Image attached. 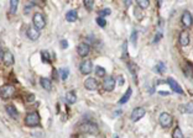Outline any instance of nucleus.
<instances>
[{
  "label": "nucleus",
  "mask_w": 193,
  "mask_h": 138,
  "mask_svg": "<svg viewBox=\"0 0 193 138\" xmlns=\"http://www.w3.org/2000/svg\"><path fill=\"white\" fill-rule=\"evenodd\" d=\"M161 37H162V33H157V35H156V37H155V39H154V42H155V43H156V42H158Z\"/></svg>",
  "instance_id": "nucleus-40"
},
{
  "label": "nucleus",
  "mask_w": 193,
  "mask_h": 138,
  "mask_svg": "<svg viewBox=\"0 0 193 138\" xmlns=\"http://www.w3.org/2000/svg\"><path fill=\"white\" fill-rule=\"evenodd\" d=\"M78 17V14H77V10H69V11L66 14V20L68 22H73L76 21Z\"/></svg>",
  "instance_id": "nucleus-17"
},
{
  "label": "nucleus",
  "mask_w": 193,
  "mask_h": 138,
  "mask_svg": "<svg viewBox=\"0 0 193 138\" xmlns=\"http://www.w3.org/2000/svg\"><path fill=\"white\" fill-rule=\"evenodd\" d=\"M79 69H80V73L82 74H89L90 72H92V69H93V64H92V62H90L89 59H87V61L80 63Z\"/></svg>",
  "instance_id": "nucleus-9"
},
{
  "label": "nucleus",
  "mask_w": 193,
  "mask_h": 138,
  "mask_svg": "<svg viewBox=\"0 0 193 138\" xmlns=\"http://www.w3.org/2000/svg\"><path fill=\"white\" fill-rule=\"evenodd\" d=\"M136 37H137V32L134 30L133 33H131V42H133L134 45H136Z\"/></svg>",
  "instance_id": "nucleus-32"
},
{
  "label": "nucleus",
  "mask_w": 193,
  "mask_h": 138,
  "mask_svg": "<svg viewBox=\"0 0 193 138\" xmlns=\"http://www.w3.org/2000/svg\"><path fill=\"white\" fill-rule=\"evenodd\" d=\"M126 46H128V45H126V42H125L124 46H123V58H124V59L128 58V49H126Z\"/></svg>",
  "instance_id": "nucleus-33"
},
{
  "label": "nucleus",
  "mask_w": 193,
  "mask_h": 138,
  "mask_svg": "<svg viewBox=\"0 0 193 138\" xmlns=\"http://www.w3.org/2000/svg\"><path fill=\"white\" fill-rule=\"evenodd\" d=\"M97 24H98V26H100V27H105V25H107V21H105V19L104 17H98L97 19Z\"/></svg>",
  "instance_id": "nucleus-29"
},
{
  "label": "nucleus",
  "mask_w": 193,
  "mask_h": 138,
  "mask_svg": "<svg viewBox=\"0 0 193 138\" xmlns=\"http://www.w3.org/2000/svg\"><path fill=\"white\" fill-rule=\"evenodd\" d=\"M77 52L80 57H87L89 53H90V46L88 43H80L78 47H77Z\"/></svg>",
  "instance_id": "nucleus-10"
},
{
  "label": "nucleus",
  "mask_w": 193,
  "mask_h": 138,
  "mask_svg": "<svg viewBox=\"0 0 193 138\" xmlns=\"http://www.w3.org/2000/svg\"><path fill=\"white\" fill-rule=\"evenodd\" d=\"M185 72H186V74H187L188 76H191V64H188V65L186 67V69H185Z\"/></svg>",
  "instance_id": "nucleus-37"
},
{
  "label": "nucleus",
  "mask_w": 193,
  "mask_h": 138,
  "mask_svg": "<svg viewBox=\"0 0 193 138\" xmlns=\"http://www.w3.org/2000/svg\"><path fill=\"white\" fill-rule=\"evenodd\" d=\"M26 35L31 41H36V39H38V37H40V30H37L35 26H31V27L27 28Z\"/></svg>",
  "instance_id": "nucleus-12"
},
{
  "label": "nucleus",
  "mask_w": 193,
  "mask_h": 138,
  "mask_svg": "<svg viewBox=\"0 0 193 138\" xmlns=\"http://www.w3.org/2000/svg\"><path fill=\"white\" fill-rule=\"evenodd\" d=\"M68 69L67 68H61L59 69V76H61V79L62 80H66V79L68 78Z\"/></svg>",
  "instance_id": "nucleus-25"
},
{
  "label": "nucleus",
  "mask_w": 193,
  "mask_h": 138,
  "mask_svg": "<svg viewBox=\"0 0 193 138\" xmlns=\"http://www.w3.org/2000/svg\"><path fill=\"white\" fill-rule=\"evenodd\" d=\"M158 122L164 128H170L172 125V116L168 112H162L158 116Z\"/></svg>",
  "instance_id": "nucleus-3"
},
{
  "label": "nucleus",
  "mask_w": 193,
  "mask_h": 138,
  "mask_svg": "<svg viewBox=\"0 0 193 138\" xmlns=\"http://www.w3.org/2000/svg\"><path fill=\"white\" fill-rule=\"evenodd\" d=\"M45 25H46V21H45L44 15L40 14V13L35 14V15H34V26H35L37 30H42V28L45 27Z\"/></svg>",
  "instance_id": "nucleus-5"
},
{
  "label": "nucleus",
  "mask_w": 193,
  "mask_h": 138,
  "mask_svg": "<svg viewBox=\"0 0 193 138\" xmlns=\"http://www.w3.org/2000/svg\"><path fill=\"white\" fill-rule=\"evenodd\" d=\"M145 116V108L144 107H136L133 110V112H131V121H139L140 118H143Z\"/></svg>",
  "instance_id": "nucleus-6"
},
{
  "label": "nucleus",
  "mask_w": 193,
  "mask_h": 138,
  "mask_svg": "<svg viewBox=\"0 0 193 138\" xmlns=\"http://www.w3.org/2000/svg\"><path fill=\"white\" fill-rule=\"evenodd\" d=\"M27 101H29V102H32V101H35V95H32V94L27 95Z\"/></svg>",
  "instance_id": "nucleus-35"
},
{
  "label": "nucleus",
  "mask_w": 193,
  "mask_h": 138,
  "mask_svg": "<svg viewBox=\"0 0 193 138\" xmlns=\"http://www.w3.org/2000/svg\"><path fill=\"white\" fill-rule=\"evenodd\" d=\"M179 43H181V46H183V47L189 45V33L187 31H182L179 33Z\"/></svg>",
  "instance_id": "nucleus-15"
},
{
  "label": "nucleus",
  "mask_w": 193,
  "mask_h": 138,
  "mask_svg": "<svg viewBox=\"0 0 193 138\" xmlns=\"http://www.w3.org/2000/svg\"><path fill=\"white\" fill-rule=\"evenodd\" d=\"M3 62H4V64L5 65H8V67H10V65H13L14 64V54L10 52V51H6V52H4L3 53Z\"/></svg>",
  "instance_id": "nucleus-13"
},
{
  "label": "nucleus",
  "mask_w": 193,
  "mask_h": 138,
  "mask_svg": "<svg viewBox=\"0 0 193 138\" xmlns=\"http://www.w3.org/2000/svg\"><path fill=\"white\" fill-rule=\"evenodd\" d=\"M41 57H42V61H44L45 63H50V62H51V58H50V53H48L47 51H44V52L41 53Z\"/></svg>",
  "instance_id": "nucleus-28"
},
{
  "label": "nucleus",
  "mask_w": 193,
  "mask_h": 138,
  "mask_svg": "<svg viewBox=\"0 0 193 138\" xmlns=\"http://www.w3.org/2000/svg\"><path fill=\"white\" fill-rule=\"evenodd\" d=\"M192 111H193V104H192V102H188V104L186 105V112H187V114H192Z\"/></svg>",
  "instance_id": "nucleus-31"
},
{
  "label": "nucleus",
  "mask_w": 193,
  "mask_h": 138,
  "mask_svg": "<svg viewBox=\"0 0 193 138\" xmlns=\"http://www.w3.org/2000/svg\"><path fill=\"white\" fill-rule=\"evenodd\" d=\"M3 53H4V52H3V49H2V48H0V59H2V58H3Z\"/></svg>",
  "instance_id": "nucleus-41"
},
{
  "label": "nucleus",
  "mask_w": 193,
  "mask_h": 138,
  "mask_svg": "<svg viewBox=\"0 0 193 138\" xmlns=\"http://www.w3.org/2000/svg\"><path fill=\"white\" fill-rule=\"evenodd\" d=\"M124 82H125V80H124V76H121V75H120V76L118 78V84H119V85H123V84H124Z\"/></svg>",
  "instance_id": "nucleus-38"
},
{
  "label": "nucleus",
  "mask_w": 193,
  "mask_h": 138,
  "mask_svg": "<svg viewBox=\"0 0 193 138\" xmlns=\"http://www.w3.org/2000/svg\"><path fill=\"white\" fill-rule=\"evenodd\" d=\"M115 138H119V137H118V136H116V137H115Z\"/></svg>",
  "instance_id": "nucleus-43"
},
{
  "label": "nucleus",
  "mask_w": 193,
  "mask_h": 138,
  "mask_svg": "<svg viewBox=\"0 0 193 138\" xmlns=\"http://www.w3.org/2000/svg\"><path fill=\"white\" fill-rule=\"evenodd\" d=\"M17 5H19V0H10V13H11V14H16Z\"/></svg>",
  "instance_id": "nucleus-21"
},
{
  "label": "nucleus",
  "mask_w": 193,
  "mask_h": 138,
  "mask_svg": "<svg viewBox=\"0 0 193 138\" xmlns=\"http://www.w3.org/2000/svg\"><path fill=\"white\" fill-rule=\"evenodd\" d=\"M84 88L87 89V90H97L98 89V82L97 79L94 78H87L86 82H84Z\"/></svg>",
  "instance_id": "nucleus-11"
},
{
  "label": "nucleus",
  "mask_w": 193,
  "mask_h": 138,
  "mask_svg": "<svg viewBox=\"0 0 193 138\" xmlns=\"http://www.w3.org/2000/svg\"><path fill=\"white\" fill-rule=\"evenodd\" d=\"M136 3L139 5V7L143 9V10H145L150 6V0H136Z\"/></svg>",
  "instance_id": "nucleus-22"
},
{
  "label": "nucleus",
  "mask_w": 193,
  "mask_h": 138,
  "mask_svg": "<svg viewBox=\"0 0 193 138\" xmlns=\"http://www.w3.org/2000/svg\"><path fill=\"white\" fill-rule=\"evenodd\" d=\"M40 84H41V86L47 91H50L51 89H52V82H51L48 78H41L40 79Z\"/></svg>",
  "instance_id": "nucleus-16"
},
{
  "label": "nucleus",
  "mask_w": 193,
  "mask_h": 138,
  "mask_svg": "<svg viewBox=\"0 0 193 138\" xmlns=\"http://www.w3.org/2000/svg\"><path fill=\"white\" fill-rule=\"evenodd\" d=\"M172 138H183V133H182V130L179 127H176L173 132H172Z\"/></svg>",
  "instance_id": "nucleus-23"
},
{
  "label": "nucleus",
  "mask_w": 193,
  "mask_h": 138,
  "mask_svg": "<svg viewBox=\"0 0 193 138\" xmlns=\"http://www.w3.org/2000/svg\"><path fill=\"white\" fill-rule=\"evenodd\" d=\"M167 84L170 85V88H171L175 93H177V94H183V89L179 86V84L173 78H167Z\"/></svg>",
  "instance_id": "nucleus-8"
},
{
  "label": "nucleus",
  "mask_w": 193,
  "mask_h": 138,
  "mask_svg": "<svg viewBox=\"0 0 193 138\" xmlns=\"http://www.w3.org/2000/svg\"><path fill=\"white\" fill-rule=\"evenodd\" d=\"M161 4H162V0H158V5L161 6Z\"/></svg>",
  "instance_id": "nucleus-42"
},
{
  "label": "nucleus",
  "mask_w": 193,
  "mask_h": 138,
  "mask_svg": "<svg viewBox=\"0 0 193 138\" xmlns=\"http://www.w3.org/2000/svg\"><path fill=\"white\" fill-rule=\"evenodd\" d=\"M66 101H67L68 104H74V102L77 101V95H76V93H74V91H68V93L66 94Z\"/></svg>",
  "instance_id": "nucleus-19"
},
{
  "label": "nucleus",
  "mask_w": 193,
  "mask_h": 138,
  "mask_svg": "<svg viewBox=\"0 0 193 138\" xmlns=\"http://www.w3.org/2000/svg\"><path fill=\"white\" fill-rule=\"evenodd\" d=\"M40 121H41V118H40L38 112H36V111L27 114L26 117H25V125H26V126H30V127L38 126V125H40Z\"/></svg>",
  "instance_id": "nucleus-1"
},
{
  "label": "nucleus",
  "mask_w": 193,
  "mask_h": 138,
  "mask_svg": "<svg viewBox=\"0 0 193 138\" xmlns=\"http://www.w3.org/2000/svg\"><path fill=\"white\" fill-rule=\"evenodd\" d=\"M6 112L9 114L10 117H13V118H16V117L19 116V112H17V110H16V107L13 106V105H8V106H6Z\"/></svg>",
  "instance_id": "nucleus-18"
},
{
  "label": "nucleus",
  "mask_w": 193,
  "mask_h": 138,
  "mask_svg": "<svg viewBox=\"0 0 193 138\" xmlns=\"http://www.w3.org/2000/svg\"><path fill=\"white\" fill-rule=\"evenodd\" d=\"M61 47H62V48H67L68 47V42L66 41V39H62V41H61Z\"/></svg>",
  "instance_id": "nucleus-36"
},
{
  "label": "nucleus",
  "mask_w": 193,
  "mask_h": 138,
  "mask_svg": "<svg viewBox=\"0 0 193 138\" xmlns=\"http://www.w3.org/2000/svg\"><path fill=\"white\" fill-rule=\"evenodd\" d=\"M32 4H35V5H40V6H42L44 4H45V1L44 0H30Z\"/></svg>",
  "instance_id": "nucleus-34"
},
{
  "label": "nucleus",
  "mask_w": 193,
  "mask_h": 138,
  "mask_svg": "<svg viewBox=\"0 0 193 138\" xmlns=\"http://www.w3.org/2000/svg\"><path fill=\"white\" fill-rule=\"evenodd\" d=\"M107 15H110V10L109 9H103V10H100V11H99V16L100 17H104Z\"/></svg>",
  "instance_id": "nucleus-30"
},
{
  "label": "nucleus",
  "mask_w": 193,
  "mask_h": 138,
  "mask_svg": "<svg viewBox=\"0 0 193 138\" xmlns=\"http://www.w3.org/2000/svg\"><path fill=\"white\" fill-rule=\"evenodd\" d=\"M181 21H182V24H183V26L189 27L192 25V14L189 11H185L183 14H182Z\"/></svg>",
  "instance_id": "nucleus-14"
},
{
  "label": "nucleus",
  "mask_w": 193,
  "mask_h": 138,
  "mask_svg": "<svg viewBox=\"0 0 193 138\" xmlns=\"http://www.w3.org/2000/svg\"><path fill=\"white\" fill-rule=\"evenodd\" d=\"M95 74H97L98 76H100V78L105 76V69H104L103 67H97V68H95Z\"/></svg>",
  "instance_id": "nucleus-27"
},
{
  "label": "nucleus",
  "mask_w": 193,
  "mask_h": 138,
  "mask_svg": "<svg viewBox=\"0 0 193 138\" xmlns=\"http://www.w3.org/2000/svg\"><path fill=\"white\" fill-rule=\"evenodd\" d=\"M80 131L84 133L95 134V133H98V126L93 122H84L83 125H80Z\"/></svg>",
  "instance_id": "nucleus-4"
},
{
  "label": "nucleus",
  "mask_w": 193,
  "mask_h": 138,
  "mask_svg": "<svg viewBox=\"0 0 193 138\" xmlns=\"http://www.w3.org/2000/svg\"><path fill=\"white\" fill-rule=\"evenodd\" d=\"M15 93V88L10 84H6V85H3L0 88V97L6 100V99H10Z\"/></svg>",
  "instance_id": "nucleus-2"
},
{
  "label": "nucleus",
  "mask_w": 193,
  "mask_h": 138,
  "mask_svg": "<svg viewBox=\"0 0 193 138\" xmlns=\"http://www.w3.org/2000/svg\"><path fill=\"white\" fill-rule=\"evenodd\" d=\"M131 94H133V89L129 88L128 90H126V93L123 95V97H121L120 100H119V104H125V102H128L129 99H130V96H131Z\"/></svg>",
  "instance_id": "nucleus-20"
},
{
  "label": "nucleus",
  "mask_w": 193,
  "mask_h": 138,
  "mask_svg": "<svg viewBox=\"0 0 193 138\" xmlns=\"http://www.w3.org/2000/svg\"><path fill=\"white\" fill-rule=\"evenodd\" d=\"M155 69H156V72H157V73L164 74V73L166 72V65H165V63L160 62V63H157V65L155 67Z\"/></svg>",
  "instance_id": "nucleus-24"
},
{
  "label": "nucleus",
  "mask_w": 193,
  "mask_h": 138,
  "mask_svg": "<svg viewBox=\"0 0 193 138\" xmlns=\"http://www.w3.org/2000/svg\"><path fill=\"white\" fill-rule=\"evenodd\" d=\"M178 110H179L181 112H186V105H179V106H178Z\"/></svg>",
  "instance_id": "nucleus-39"
},
{
  "label": "nucleus",
  "mask_w": 193,
  "mask_h": 138,
  "mask_svg": "<svg viewBox=\"0 0 193 138\" xmlns=\"http://www.w3.org/2000/svg\"><path fill=\"white\" fill-rule=\"evenodd\" d=\"M83 4H84V6H86V9L87 10H92L93 9V5H94V0H83Z\"/></svg>",
  "instance_id": "nucleus-26"
},
{
  "label": "nucleus",
  "mask_w": 193,
  "mask_h": 138,
  "mask_svg": "<svg viewBox=\"0 0 193 138\" xmlns=\"http://www.w3.org/2000/svg\"><path fill=\"white\" fill-rule=\"evenodd\" d=\"M103 88L107 91H113L115 88V79L113 76H105L103 82Z\"/></svg>",
  "instance_id": "nucleus-7"
}]
</instances>
